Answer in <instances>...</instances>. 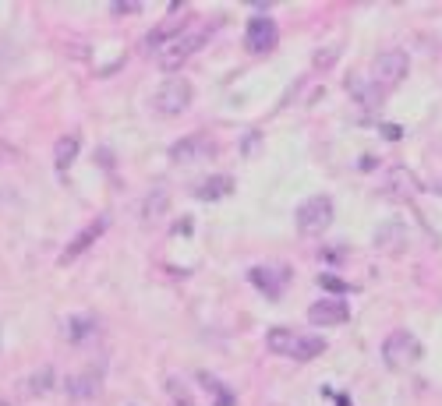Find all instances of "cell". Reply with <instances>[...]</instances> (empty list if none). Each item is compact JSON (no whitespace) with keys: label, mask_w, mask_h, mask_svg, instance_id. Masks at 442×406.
I'll return each instance as SVG.
<instances>
[{"label":"cell","mask_w":442,"mask_h":406,"mask_svg":"<svg viewBox=\"0 0 442 406\" xmlns=\"http://www.w3.org/2000/svg\"><path fill=\"white\" fill-rule=\"evenodd\" d=\"M336 406H354V403H350L347 396H336Z\"/></svg>","instance_id":"obj_27"},{"label":"cell","mask_w":442,"mask_h":406,"mask_svg":"<svg viewBox=\"0 0 442 406\" xmlns=\"http://www.w3.org/2000/svg\"><path fill=\"white\" fill-rule=\"evenodd\" d=\"M96 329H99V322H96L93 315H71V318L61 325L64 339H68V342H75V347H81V342L93 339V336H96Z\"/></svg>","instance_id":"obj_15"},{"label":"cell","mask_w":442,"mask_h":406,"mask_svg":"<svg viewBox=\"0 0 442 406\" xmlns=\"http://www.w3.org/2000/svg\"><path fill=\"white\" fill-rule=\"evenodd\" d=\"M382 135H386L390 142H400V138H403V131L396 128V124H382Z\"/></svg>","instance_id":"obj_24"},{"label":"cell","mask_w":442,"mask_h":406,"mask_svg":"<svg viewBox=\"0 0 442 406\" xmlns=\"http://www.w3.org/2000/svg\"><path fill=\"white\" fill-rule=\"evenodd\" d=\"M209 32H213V25H209V21H191V25H181V28H177V32L163 43V50H160V68H163V71H177L188 57H195V53L205 46Z\"/></svg>","instance_id":"obj_1"},{"label":"cell","mask_w":442,"mask_h":406,"mask_svg":"<svg viewBox=\"0 0 442 406\" xmlns=\"http://www.w3.org/2000/svg\"><path fill=\"white\" fill-rule=\"evenodd\" d=\"M216 406H238V396H233L230 389H220L216 392Z\"/></svg>","instance_id":"obj_23"},{"label":"cell","mask_w":442,"mask_h":406,"mask_svg":"<svg viewBox=\"0 0 442 406\" xmlns=\"http://www.w3.org/2000/svg\"><path fill=\"white\" fill-rule=\"evenodd\" d=\"M195 99V88L188 78H166L160 88H156V96H153V106L163 113V117H177V113H184Z\"/></svg>","instance_id":"obj_4"},{"label":"cell","mask_w":442,"mask_h":406,"mask_svg":"<svg viewBox=\"0 0 442 406\" xmlns=\"http://www.w3.org/2000/svg\"><path fill=\"white\" fill-rule=\"evenodd\" d=\"M177 233H184V237H188V233H191V220H181V226H177Z\"/></svg>","instance_id":"obj_26"},{"label":"cell","mask_w":442,"mask_h":406,"mask_svg":"<svg viewBox=\"0 0 442 406\" xmlns=\"http://www.w3.org/2000/svg\"><path fill=\"white\" fill-rule=\"evenodd\" d=\"M382 191H386L390 198H396V202H414L418 177L410 173L407 166H390L386 173H382Z\"/></svg>","instance_id":"obj_10"},{"label":"cell","mask_w":442,"mask_h":406,"mask_svg":"<svg viewBox=\"0 0 442 406\" xmlns=\"http://www.w3.org/2000/svg\"><path fill=\"white\" fill-rule=\"evenodd\" d=\"M265 347L280 357H290L298 364H308L315 357L326 354V339L322 336H305V332H294V329H269L265 332Z\"/></svg>","instance_id":"obj_2"},{"label":"cell","mask_w":442,"mask_h":406,"mask_svg":"<svg viewBox=\"0 0 442 406\" xmlns=\"http://www.w3.org/2000/svg\"><path fill=\"white\" fill-rule=\"evenodd\" d=\"M0 406H11V403H4V399H0Z\"/></svg>","instance_id":"obj_28"},{"label":"cell","mask_w":442,"mask_h":406,"mask_svg":"<svg viewBox=\"0 0 442 406\" xmlns=\"http://www.w3.org/2000/svg\"><path fill=\"white\" fill-rule=\"evenodd\" d=\"M382 360H386L390 367H410V364H418L421 360V342L414 332H390L386 342H382Z\"/></svg>","instance_id":"obj_5"},{"label":"cell","mask_w":442,"mask_h":406,"mask_svg":"<svg viewBox=\"0 0 442 406\" xmlns=\"http://www.w3.org/2000/svg\"><path fill=\"white\" fill-rule=\"evenodd\" d=\"M333 215H336V209H333L329 195H311L308 202L298 205V215H294V220H298L301 237H322L333 226Z\"/></svg>","instance_id":"obj_3"},{"label":"cell","mask_w":442,"mask_h":406,"mask_svg":"<svg viewBox=\"0 0 442 406\" xmlns=\"http://www.w3.org/2000/svg\"><path fill=\"white\" fill-rule=\"evenodd\" d=\"M50 382H53V371L43 367V371H36L32 378H28V392H32V396H43V392L50 389Z\"/></svg>","instance_id":"obj_21"},{"label":"cell","mask_w":442,"mask_h":406,"mask_svg":"<svg viewBox=\"0 0 442 406\" xmlns=\"http://www.w3.org/2000/svg\"><path fill=\"white\" fill-rule=\"evenodd\" d=\"M318 283H322V290H329V293H347V290H350L347 279H340V276H333V272H322Z\"/></svg>","instance_id":"obj_22"},{"label":"cell","mask_w":442,"mask_h":406,"mask_svg":"<svg viewBox=\"0 0 442 406\" xmlns=\"http://www.w3.org/2000/svg\"><path fill=\"white\" fill-rule=\"evenodd\" d=\"M248 279H251V287L258 293H265L269 300H280L283 290H287V283H290V272L283 265H255L248 272Z\"/></svg>","instance_id":"obj_8"},{"label":"cell","mask_w":442,"mask_h":406,"mask_svg":"<svg viewBox=\"0 0 442 406\" xmlns=\"http://www.w3.org/2000/svg\"><path fill=\"white\" fill-rule=\"evenodd\" d=\"M142 4H113V14H138Z\"/></svg>","instance_id":"obj_25"},{"label":"cell","mask_w":442,"mask_h":406,"mask_svg":"<svg viewBox=\"0 0 442 406\" xmlns=\"http://www.w3.org/2000/svg\"><path fill=\"white\" fill-rule=\"evenodd\" d=\"M213 155H216V145L205 138V135H188V138H181V142L170 148V160L181 163V166L205 163V160H213Z\"/></svg>","instance_id":"obj_9"},{"label":"cell","mask_w":442,"mask_h":406,"mask_svg":"<svg viewBox=\"0 0 442 406\" xmlns=\"http://www.w3.org/2000/svg\"><path fill=\"white\" fill-rule=\"evenodd\" d=\"M106 226H110V220H106V215H99V220H93V223H88V226H85V230H81V233H78V237H75L68 247H64V255L57 258V262H61V265H71L75 258H81V255L88 251V247H93V244H96V240L106 233Z\"/></svg>","instance_id":"obj_12"},{"label":"cell","mask_w":442,"mask_h":406,"mask_svg":"<svg viewBox=\"0 0 442 406\" xmlns=\"http://www.w3.org/2000/svg\"><path fill=\"white\" fill-rule=\"evenodd\" d=\"M347 96L358 103L361 110H378V103H382V88H378L375 81L361 78V75H354V78H347Z\"/></svg>","instance_id":"obj_13"},{"label":"cell","mask_w":442,"mask_h":406,"mask_svg":"<svg viewBox=\"0 0 442 406\" xmlns=\"http://www.w3.org/2000/svg\"><path fill=\"white\" fill-rule=\"evenodd\" d=\"M78 152H81V138H78V135H64V138H57V145H53V166L64 173V170L78 160Z\"/></svg>","instance_id":"obj_18"},{"label":"cell","mask_w":442,"mask_h":406,"mask_svg":"<svg viewBox=\"0 0 442 406\" xmlns=\"http://www.w3.org/2000/svg\"><path fill=\"white\" fill-rule=\"evenodd\" d=\"M227 195H233V177H227V173H213L195 187V198H202V202H220Z\"/></svg>","instance_id":"obj_17"},{"label":"cell","mask_w":442,"mask_h":406,"mask_svg":"<svg viewBox=\"0 0 442 406\" xmlns=\"http://www.w3.org/2000/svg\"><path fill=\"white\" fill-rule=\"evenodd\" d=\"M166 396H170V403L173 406H195V399H191V392H188V385L177 378V374H170L166 378Z\"/></svg>","instance_id":"obj_20"},{"label":"cell","mask_w":442,"mask_h":406,"mask_svg":"<svg viewBox=\"0 0 442 406\" xmlns=\"http://www.w3.org/2000/svg\"><path fill=\"white\" fill-rule=\"evenodd\" d=\"M350 318V307L340 300V297H322L308 307V322L311 325H322V329H329V325H343Z\"/></svg>","instance_id":"obj_11"},{"label":"cell","mask_w":442,"mask_h":406,"mask_svg":"<svg viewBox=\"0 0 442 406\" xmlns=\"http://www.w3.org/2000/svg\"><path fill=\"white\" fill-rule=\"evenodd\" d=\"M280 43V28L273 18H251L248 28H244V50L262 57V53H273Z\"/></svg>","instance_id":"obj_7"},{"label":"cell","mask_w":442,"mask_h":406,"mask_svg":"<svg viewBox=\"0 0 442 406\" xmlns=\"http://www.w3.org/2000/svg\"><path fill=\"white\" fill-rule=\"evenodd\" d=\"M166 205H170V198H166L163 191H153L149 198H145V205H142V220H145V223L160 220V215L166 212Z\"/></svg>","instance_id":"obj_19"},{"label":"cell","mask_w":442,"mask_h":406,"mask_svg":"<svg viewBox=\"0 0 442 406\" xmlns=\"http://www.w3.org/2000/svg\"><path fill=\"white\" fill-rule=\"evenodd\" d=\"M403 244H407V226L400 220H390L386 226L375 233V247H378V251H386V255H400Z\"/></svg>","instance_id":"obj_14"},{"label":"cell","mask_w":442,"mask_h":406,"mask_svg":"<svg viewBox=\"0 0 442 406\" xmlns=\"http://www.w3.org/2000/svg\"><path fill=\"white\" fill-rule=\"evenodd\" d=\"M410 71V57L403 50H386L372 60V81L378 88H396Z\"/></svg>","instance_id":"obj_6"},{"label":"cell","mask_w":442,"mask_h":406,"mask_svg":"<svg viewBox=\"0 0 442 406\" xmlns=\"http://www.w3.org/2000/svg\"><path fill=\"white\" fill-rule=\"evenodd\" d=\"M99 385H103V371H81L64 382L68 396H75V399H93L99 392Z\"/></svg>","instance_id":"obj_16"}]
</instances>
